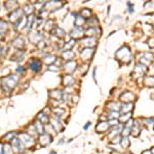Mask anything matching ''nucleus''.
Listing matches in <instances>:
<instances>
[{
  "label": "nucleus",
  "instance_id": "6",
  "mask_svg": "<svg viewBox=\"0 0 154 154\" xmlns=\"http://www.w3.org/2000/svg\"><path fill=\"white\" fill-rule=\"evenodd\" d=\"M52 136H49L48 134H42V135H40L39 137V143L41 146H43V147H45V146H47L48 144L52 143Z\"/></svg>",
  "mask_w": 154,
  "mask_h": 154
},
{
  "label": "nucleus",
  "instance_id": "51",
  "mask_svg": "<svg viewBox=\"0 0 154 154\" xmlns=\"http://www.w3.org/2000/svg\"><path fill=\"white\" fill-rule=\"evenodd\" d=\"M125 154H131V153H125Z\"/></svg>",
  "mask_w": 154,
  "mask_h": 154
},
{
  "label": "nucleus",
  "instance_id": "26",
  "mask_svg": "<svg viewBox=\"0 0 154 154\" xmlns=\"http://www.w3.org/2000/svg\"><path fill=\"white\" fill-rule=\"evenodd\" d=\"M7 29H8V26L6 22L0 20V35H3L7 31Z\"/></svg>",
  "mask_w": 154,
  "mask_h": 154
},
{
  "label": "nucleus",
  "instance_id": "1",
  "mask_svg": "<svg viewBox=\"0 0 154 154\" xmlns=\"http://www.w3.org/2000/svg\"><path fill=\"white\" fill-rule=\"evenodd\" d=\"M19 81V77L17 75H9L7 77H4L2 79V88L5 92H11Z\"/></svg>",
  "mask_w": 154,
  "mask_h": 154
},
{
  "label": "nucleus",
  "instance_id": "17",
  "mask_svg": "<svg viewBox=\"0 0 154 154\" xmlns=\"http://www.w3.org/2000/svg\"><path fill=\"white\" fill-rule=\"evenodd\" d=\"M93 54H94V49L93 48H86V49H83L81 52V57L84 59V60H90L92 58Z\"/></svg>",
  "mask_w": 154,
  "mask_h": 154
},
{
  "label": "nucleus",
  "instance_id": "32",
  "mask_svg": "<svg viewBox=\"0 0 154 154\" xmlns=\"http://www.w3.org/2000/svg\"><path fill=\"white\" fill-rule=\"evenodd\" d=\"M131 113H126V114L122 115V116H119L118 118V121H120V122H123V123H126L127 121L131 119Z\"/></svg>",
  "mask_w": 154,
  "mask_h": 154
},
{
  "label": "nucleus",
  "instance_id": "11",
  "mask_svg": "<svg viewBox=\"0 0 154 154\" xmlns=\"http://www.w3.org/2000/svg\"><path fill=\"white\" fill-rule=\"evenodd\" d=\"M109 127H110V124H109L108 121H102V122H100L97 125L96 129H97V131L103 134V133H106V131H108Z\"/></svg>",
  "mask_w": 154,
  "mask_h": 154
},
{
  "label": "nucleus",
  "instance_id": "42",
  "mask_svg": "<svg viewBox=\"0 0 154 154\" xmlns=\"http://www.w3.org/2000/svg\"><path fill=\"white\" fill-rule=\"evenodd\" d=\"M148 45H149L151 48L154 47V38H150V39L148 40Z\"/></svg>",
  "mask_w": 154,
  "mask_h": 154
},
{
  "label": "nucleus",
  "instance_id": "33",
  "mask_svg": "<svg viewBox=\"0 0 154 154\" xmlns=\"http://www.w3.org/2000/svg\"><path fill=\"white\" fill-rule=\"evenodd\" d=\"M24 58V52H21V50H19V52H17V54H16L15 57H13V61H18V62H21L22 60H23Z\"/></svg>",
  "mask_w": 154,
  "mask_h": 154
},
{
  "label": "nucleus",
  "instance_id": "16",
  "mask_svg": "<svg viewBox=\"0 0 154 154\" xmlns=\"http://www.w3.org/2000/svg\"><path fill=\"white\" fill-rule=\"evenodd\" d=\"M82 43H83V45L88 46V48H92L93 46L96 45V39L93 37H88L82 40Z\"/></svg>",
  "mask_w": 154,
  "mask_h": 154
},
{
  "label": "nucleus",
  "instance_id": "48",
  "mask_svg": "<svg viewBox=\"0 0 154 154\" xmlns=\"http://www.w3.org/2000/svg\"><path fill=\"white\" fill-rule=\"evenodd\" d=\"M94 79L96 80V69L94 70Z\"/></svg>",
  "mask_w": 154,
  "mask_h": 154
},
{
  "label": "nucleus",
  "instance_id": "34",
  "mask_svg": "<svg viewBox=\"0 0 154 154\" xmlns=\"http://www.w3.org/2000/svg\"><path fill=\"white\" fill-rule=\"evenodd\" d=\"M90 15H92V13H90V9L88 8H84L81 11V17L84 18V19H88V18L90 17Z\"/></svg>",
  "mask_w": 154,
  "mask_h": 154
},
{
  "label": "nucleus",
  "instance_id": "30",
  "mask_svg": "<svg viewBox=\"0 0 154 154\" xmlns=\"http://www.w3.org/2000/svg\"><path fill=\"white\" fill-rule=\"evenodd\" d=\"M3 154H13V150L9 144H4L3 145Z\"/></svg>",
  "mask_w": 154,
  "mask_h": 154
},
{
  "label": "nucleus",
  "instance_id": "22",
  "mask_svg": "<svg viewBox=\"0 0 154 154\" xmlns=\"http://www.w3.org/2000/svg\"><path fill=\"white\" fill-rule=\"evenodd\" d=\"M74 57H75V54L72 50H65V52H63V58H64L65 60L69 61V62H70L72 59H74Z\"/></svg>",
  "mask_w": 154,
  "mask_h": 154
},
{
  "label": "nucleus",
  "instance_id": "3",
  "mask_svg": "<svg viewBox=\"0 0 154 154\" xmlns=\"http://www.w3.org/2000/svg\"><path fill=\"white\" fill-rule=\"evenodd\" d=\"M19 138L20 140L22 141V143H23V145L25 146V148H30L32 147V146L34 145V143H35V141H34V138L32 137V136H30L28 133H22L19 135Z\"/></svg>",
  "mask_w": 154,
  "mask_h": 154
},
{
  "label": "nucleus",
  "instance_id": "44",
  "mask_svg": "<svg viewBox=\"0 0 154 154\" xmlns=\"http://www.w3.org/2000/svg\"><path fill=\"white\" fill-rule=\"evenodd\" d=\"M127 5L129 6V11H131V13H134V6H133V5H131L129 2L127 3Z\"/></svg>",
  "mask_w": 154,
  "mask_h": 154
},
{
  "label": "nucleus",
  "instance_id": "24",
  "mask_svg": "<svg viewBox=\"0 0 154 154\" xmlns=\"http://www.w3.org/2000/svg\"><path fill=\"white\" fill-rule=\"evenodd\" d=\"M34 126H35V129H36V131H37V134H40V135L44 134V126L40 121H38V120L36 121V122L34 123Z\"/></svg>",
  "mask_w": 154,
  "mask_h": 154
},
{
  "label": "nucleus",
  "instance_id": "7",
  "mask_svg": "<svg viewBox=\"0 0 154 154\" xmlns=\"http://www.w3.org/2000/svg\"><path fill=\"white\" fill-rule=\"evenodd\" d=\"M145 72H146V67L142 64H137L135 67V70L133 72V75L134 77H139L142 76Z\"/></svg>",
  "mask_w": 154,
  "mask_h": 154
},
{
  "label": "nucleus",
  "instance_id": "21",
  "mask_svg": "<svg viewBox=\"0 0 154 154\" xmlns=\"http://www.w3.org/2000/svg\"><path fill=\"white\" fill-rule=\"evenodd\" d=\"M133 103H124V104L121 106V110L123 113H131V111L133 110Z\"/></svg>",
  "mask_w": 154,
  "mask_h": 154
},
{
  "label": "nucleus",
  "instance_id": "23",
  "mask_svg": "<svg viewBox=\"0 0 154 154\" xmlns=\"http://www.w3.org/2000/svg\"><path fill=\"white\" fill-rule=\"evenodd\" d=\"M84 21H85V19L84 18H82L81 16H77L76 18H75V28H80L82 25H83Z\"/></svg>",
  "mask_w": 154,
  "mask_h": 154
},
{
  "label": "nucleus",
  "instance_id": "50",
  "mask_svg": "<svg viewBox=\"0 0 154 154\" xmlns=\"http://www.w3.org/2000/svg\"><path fill=\"white\" fill-rule=\"evenodd\" d=\"M151 153H152V154H154V148H153V149L151 150Z\"/></svg>",
  "mask_w": 154,
  "mask_h": 154
},
{
  "label": "nucleus",
  "instance_id": "39",
  "mask_svg": "<svg viewBox=\"0 0 154 154\" xmlns=\"http://www.w3.org/2000/svg\"><path fill=\"white\" fill-rule=\"evenodd\" d=\"M33 22H34V17H29V19H28V23H27V28H31L32 26H33Z\"/></svg>",
  "mask_w": 154,
  "mask_h": 154
},
{
  "label": "nucleus",
  "instance_id": "20",
  "mask_svg": "<svg viewBox=\"0 0 154 154\" xmlns=\"http://www.w3.org/2000/svg\"><path fill=\"white\" fill-rule=\"evenodd\" d=\"M49 120H50L49 117H48L44 112H41V113H39V114H38V121H40L42 124H43V123L49 122Z\"/></svg>",
  "mask_w": 154,
  "mask_h": 154
},
{
  "label": "nucleus",
  "instance_id": "49",
  "mask_svg": "<svg viewBox=\"0 0 154 154\" xmlns=\"http://www.w3.org/2000/svg\"><path fill=\"white\" fill-rule=\"evenodd\" d=\"M48 154H56V152H54V151H52L50 153H48Z\"/></svg>",
  "mask_w": 154,
  "mask_h": 154
},
{
  "label": "nucleus",
  "instance_id": "31",
  "mask_svg": "<svg viewBox=\"0 0 154 154\" xmlns=\"http://www.w3.org/2000/svg\"><path fill=\"white\" fill-rule=\"evenodd\" d=\"M13 44H15V46L17 48H23L24 46H25V43H24V40L22 39L21 37L17 38V39L15 40V42H13Z\"/></svg>",
  "mask_w": 154,
  "mask_h": 154
},
{
  "label": "nucleus",
  "instance_id": "2",
  "mask_svg": "<svg viewBox=\"0 0 154 154\" xmlns=\"http://www.w3.org/2000/svg\"><path fill=\"white\" fill-rule=\"evenodd\" d=\"M116 58L118 61H122L124 64H129L131 60V52L127 46H123L121 47L118 52H116Z\"/></svg>",
  "mask_w": 154,
  "mask_h": 154
},
{
  "label": "nucleus",
  "instance_id": "35",
  "mask_svg": "<svg viewBox=\"0 0 154 154\" xmlns=\"http://www.w3.org/2000/svg\"><path fill=\"white\" fill-rule=\"evenodd\" d=\"M120 141H121V146H122L123 148H127L129 146V139H127V137H122Z\"/></svg>",
  "mask_w": 154,
  "mask_h": 154
},
{
  "label": "nucleus",
  "instance_id": "46",
  "mask_svg": "<svg viewBox=\"0 0 154 154\" xmlns=\"http://www.w3.org/2000/svg\"><path fill=\"white\" fill-rule=\"evenodd\" d=\"M90 124H92V123H90V122H88V123H86V125H85V126H84V129H88V127H90Z\"/></svg>",
  "mask_w": 154,
  "mask_h": 154
},
{
  "label": "nucleus",
  "instance_id": "10",
  "mask_svg": "<svg viewBox=\"0 0 154 154\" xmlns=\"http://www.w3.org/2000/svg\"><path fill=\"white\" fill-rule=\"evenodd\" d=\"M50 123H52V129H54L56 131H63V129H64V126L62 125V123H61V121L59 120V119H57V118H52V119H50Z\"/></svg>",
  "mask_w": 154,
  "mask_h": 154
},
{
  "label": "nucleus",
  "instance_id": "5",
  "mask_svg": "<svg viewBox=\"0 0 154 154\" xmlns=\"http://www.w3.org/2000/svg\"><path fill=\"white\" fill-rule=\"evenodd\" d=\"M29 67L33 72H38L41 69V61L38 59H32L29 62Z\"/></svg>",
  "mask_w": 154,
  "mask_h": 154
},
{
  "label": "nucleus",
  "instance_id": "12",
  "mask_svg": "<svg viewBox=\"0 0 154 154\" xmlns=\"http://www.w3.org/2000/svg\"><path fill=\"white\" fill-rule=\"evenodd\" d=\"M134 99H135V96H134V94H131V92H125L120 96V100L123 101L124 103H131V101H133Z\"/></svg>",
  "mask_w": 154,
  "mask_h": 154
},
{
  "label": "nucleus",
  "instance_id": "19",
  "mask_svg": "<svg viewBox=\"0 0 154 154\" xmlns=\"http://www.w3.org/2000/svg\"><path fill=\"white\" fill-rule=\"evenodd\" d=\"M108 107L111 111H113V112H118L121 108L120 104H119V103H115V102H110L108 104Z\"/></svg>",
  "mask_w": 154,
  "mask_h": 154
},
{
  "label": "nucleus",
  "instance_id": "15",
  "mask_svg": "<svg viewBox=\"0 0 154 154\" xmlns=\"http://www.w3.org/2000/svg\"><path fill=\"white\" fill-rule=\"evenodd\" d=\"M75 82V79L74 77L72 75L68 74V75H65L64 78H63V83L65 84L66 86H70V85H73Z\"/></svg>",
  "mask_w": 154,
  "mask_h": 154
},
{
  "label": "nucleus",
  "instance_id": "27",
  "mask_svg": "<svg viewBox=\"0 0 154 154\" xmlns=\"http://www.w3.org/2000/svg\"><path fill=\"white\" fill-rule=\"evenodd\" d=\"M52 33L54 34V35H56V36H58V37H60V38L64 37V36L66 35V33L64 32V30H62L61 28H54V30H52Z\"/></svg>",
  "mask_w": 154,
  "mask_h": 154
},
{
  "label": "nucleus",
  "instance_id": "36",
  "mask_svg": "<svg viewBox=\"0 0 154 154\" xmlns=\"http://www.w3.org/2000/svg\"><path fill=\"white\" fill-rule=\"evenodd\" d=\"M45 63L46 64H52V63L54 62V61H56V57L54 56H52V54H50V56H47V57H45Z\"/></svg>",
  "mask_w": 154,
  "mask_h": 154
},
{
  "label": "nucleus",
  "instance_id": "37",
  "mask_svg": "<svg viewBox=\"0 0 154 154\" xmlns=\"http://www.w3.org/2000/svg\"><path fill=\"white\" fill-rule=\"evenodd\" d=\"M109 120H111V119H118L119 118V114L118 112H113V111H111V113L109 114Z\"/></svg>",
  "mask_w": 154,
  "mask_h": 154
},
{
  "label": "nucleus",
  "instance_id": "43",
  "mask_svg": "<svg viewBox=\"0 0 154 154\" xmlns=\"http://www.w3.org/2000/svg\"><path fill=\"white\" fill-rule=\"evenodd\" d=\"M24 71H25V68H24V67H22V66H20L19 68L17 69V72L18 73H23Z\"/></svg>",
  "mask_w": 154,
  "mask_h": 154
},
{
  "label": "nucleus",
  "instance_id": "9",
  "mask_svg": "<svg viewBox=\"0 0 154 154\" xmlns=\"http://www.w3.org/2000/svg\"><path fill=\"white\" fill-rule=\"evenodd\" d=\"M22 15H23V11H22L21 8L15 9V11L9 15V20H11V22H15L16 20L19 21V20L22 19Z\"/></svg>",
  "mask_w": 154,
  "mask_h": 154
},
{
  "label": "nucleus",
  "instance_id": "14",
  "mask_svg": "<svg viewBox=\"0 0 154 154\" xmlns=\"http://www.w3.org/2000/svg\"><path fill=\"white\" fill-rule=\"evenodd\" d=\"M29 39H30V41H31L32 43L38 44L40 41H41L42 36H41V34L37 33V32H36V33H31L29 35Z\"/></svg>",
  "mask_w": 154,
  "mask_h": 154
},
{
  "label": "nucleus",
  "instance_id": "18",
  "mask_svg": "<svg viewBox=\"0 0 154 154\" xmlns=\"http://www.w3.org/2000/svg\"><path fill=\"white\" fill-rule=\"evenodd\" d=\"M75 68H76V62H73V61H70L65 65V70L69 73H72L75 70Z\"/></svg>",
  "mask_w": 154,
  "mask_h": 154
},
{
  "label": "nucleus",
  "instance_id": "25",
  "mask_svg": "<svg viewBox=\"0 0 154 154\" xmlns=\"http://www.w3.org/2000/svg\"><path fill=\"white\" fill-rule=\"evenodd\" d=\"M49 96H50V98L54 99V100H61L63 97V94L60 90H52V92H50Z\"/></svg>",
  "mask_w": 154,
  "mask_h": 154
},
{
  "label": "nucleus",
  "instance_id": "8",
  "mask_svg": "<svg viewBox=\"0 0 154 154\" xmlns=\"http://www.w3.org/2000/svg\"><path fill=\"white\" fill-rule=\"evenodd\" d=\"M63 6V2L60 1H49V2L45 3V8H47V11H54V9H58L59 7Z\"/></svg>",
  "mask_w": 154,
  "mask_h": 154
},
{
  "label": "nucleus",
  "instance_id": "45",
  "mask_svg": "<svg viewBox=\"0 0 154 154\" xmlns=\"http://www.w3.org/2000/svg\"><path fill=\"white\" fill-rule=\"evenodd\" d=\"M0 154H3V145L0 143Z\"/></svg>",
  "mask_w": 154,
  "mask_h": 154
},
{
  "label": "nucleus",
  "instance_id": "4",
  "mask_svg": "<svg viewBox=\"0 0 154 154\" xmlns=\"http://www.w3.org/2000/svg\"><path fill=\"white\" fill-rule=\"evenodd\" d=\"M13 147L17 151V153H22L25 150V146L23 145V143L19 138H15L13 140Z\"/></svg>",
  "mask_w": 154,
  "mask_h": 154
},
{
  "label": "nucleus",
  "instance_id": "28",
  "mask_svg": "<svg viewBox=\"0 0 154 154\" xmlns=\"http://www.w3.org/2000/svg\"><path fill=\"white\" fill-rule=\"evenodd\" d=\"M145 84L149 88L154 86V76H146L145 77Z\"/></svg>",
  "mask_w": 154,
  "mask_h": 154
},
{
  "label": "nucleus",
  "instance_id": "41",
  "mask_svg": "<svg viewBox=\"0 0 154 154\" xmlns=\"http://www.w3.org/2000/svg\"><path fill=\"white\" fill-rule=\"evenodd\" d=\"M95 32H96V29H95V28H90V29H88V31H86V35H88V37H90V36L94 35Z\"/></svg>",
  "mask_w": 154,
  "mask_h": 154
},
{
  "label": "nucleus",
  "instance_id": "13",
  "mask_svg": "<svg viewBox=\"0 0 154 154\" xmlns=\"http://www.w3.org/2000/svg\"><path fill=\"white\" fill-rule=\"evenodd\" d=\"M84 31L82 30V28H74V30H72L71 32V37H73L74 39H78V38H81L83 35Z\"/></svg>",
  "mask_w": 154,
  "mask_h": 154
},
{
  "label": "nucleus",
  "instance_id": "38",
  "mask_svg": "<svg viewBox=\"0 0 154 154\" xmlns=\"http://www.w3.org/2000/svg\"><path fill=\"white\" fill-rule=\"evenodd\" d=\"M31 8H33V5L32 4H28V5H26V7H25V13H27V15H30V13H32V9Z\"/></svg>",
  "mask_w": 154,
  "mask_h": 154
},
{
  "label": "nucleus",
  "instance_id": "47",
  "mask_svg": "<svg viewBox=\"0 0 154 154\" xmlns=\"http://www.w3.org/2000/svg\"><path fill=\"white\" fill-rule=\"evenodd\" d=\"M142 154H152V153H151V151H148V150H146V151H144Z\"/></svg>",
  "mask_w": 154,
  "mask_h": 154
},
{
  "label": "nucleus",
  "instance_id": "29",
  "mask_svg": "<svg viewBox=\"0 0 154 154\" xmlns=\"http://www.w3.org/2000/svg\"><path fill=\"white\" fill-rule=\"evenodd\" d=\"M139 133H140V125L138 124L137 122H135V124H134V125H133V127H131V134H133L134 137H138Z\"/></svg>",
  "mask_w": 154,
  "mask_h": 154
},
{
  "label": "nucleus",
  "instance_id": "40",
  "mask_svg": "<svg viewBox=\"0 0 154 154\" xmlns=\"http://www.w3.org/2000/svg\"><path fill=\"white\" fill-rule=\"evenodd\" d=\"M74 43H75V40H70V41H69L68 43L65 44V48H66V50H70L69 48H70L71 46H72Z\"/></svg>",
  "mask_w": 154,
  "mask_h": 154
}]
</instances>
